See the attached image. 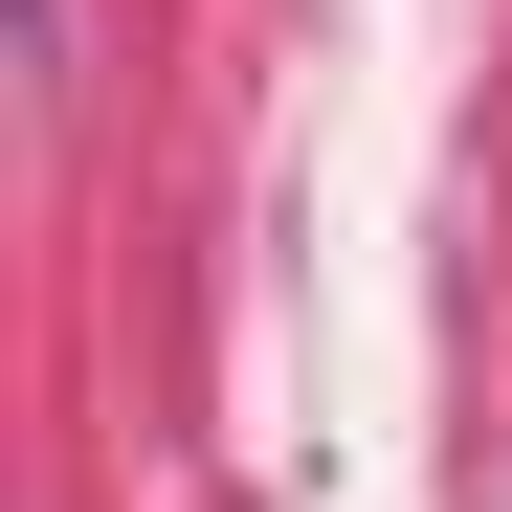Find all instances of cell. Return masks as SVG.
<instances>
[{"instance_id": "1", "label": "cell", "mask_w": 512, "mask_h": 512, "mask_svg": "<svg viewBox=\"0 0 512 512\" xmlns=\"http://www.w3.org/2000/svg\"><path fill=\"white\" fill-rule=\"evenodd\" d=\"M0 45H45V0H0Z\"/></svg>"}]
</instances>
